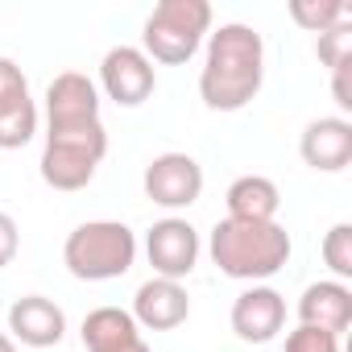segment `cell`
I'll list each match as a JSON object with an SVG mask.
<instances>
[{
	"instance_id": "obj_17",
	"label": "cell",
	"mask_w": 352,
	"mask_h": 352,
	"mask_svg": "<svg viewBox=\"0 0 352 352\" xmlns=\"http://www.w3.org/2000/svg\"><path fill=\"white\" fill-rule=\"evenodd\" d=\"M290 17L311 34H327L336 25H352V5H344V0H290Z\"/></svg>"
},
{
	"instance_id": "obj_3",
	"label": "cell",
	"mask_w": 352,
	"mask_h": 352,
	"mask_svg": "<svg viewBox=\"0 0 352 352\" xmlns=\"http://www.w3.org/2000/svg\"><path fill=\"white\" fill-rule=\"evenodd\" d=\"M63 261L79 282H112L133 270L137 236L120 220H87L67 236Z\"/></svg>"
},
{
	"instance_id": "obj_19",
	"label": "cell",
	"mask_w": 352,
	"mask_h": 352,
	"mask_svg": "<svg viewBox=\"0 0 352 352\" xmlns=\"http://www.w3.org/2000/svg\"><path fill=\"white\" fill-rule=\"evenodd\" d=\"M38 133V108L34 100H21L17 108H5L0 112V149H21L30 145Z\"/></svg>"
},
{
	"instance_id": "obj_18",
	"label": "cell",
	"mask_w": 352,
	"mask_h": 352,
	"mask_svg": "<svg viewBox=\"0 0 352 352\" xmlns=\"http://www.w3.org/2000/svg\"><path fill=\"white\" fill-rule=\"evenodd\" d=\"M46 145L79 149V153L104 162V153H108V133H104L100 120H87V124H50V129H46Z\"/></svg>"
},
{
	"instance_id": "obj_13",
	"label": "cell",
	"mask_w": 352,
	"mask_h": 352,
	"mask_svg": "<svg viewBox=\"0 0 352 352\" xmlns=\"http://www.w3.org/2000/svg\"><path fill=\"white\" fill-rule=\"evenodd\" d=\"M298 323L331 331L340 340L352 327V290L344 282H311L298 298Z\"/></svg>"
},
{
	"instance_id": "obj_10",
	"label": "cell",
	"mask_w": 352,
	"mask_h": 352,
	"mask_svg": "<svg viewBox=\"0 0 352 352\" xmlns=\"http://www.w3.org/2000/svg\"><path fill=\"white\" fill-rule=\"evenodd\" d=\"M9 340H21L25 348H54L67 336V315L46 294H25L9 307Z\"/></svg>"
},
{
	"instance_id": "obj_11",
	"label": "cell",
	"mask_w": 352,
	"mask_h": 352,
	"mask_svg": "<svg viewBox=\"0 0 352 352\" xmlns=\"http://www.w3.org/2000/svg\"><path fill=\"white\" fill-rule=\"evenodd\" d=\"M298 153L311 170H323V174H336L352 162V124L344 116H319L302 129V141H298Z\"/></svg>"
},
{
	"instance_id": "obj_24",
	"label": "cell",
	"mask_w": 352,
	"mask_h": 352,
	"mask_svg": "<svg viewBox=\"0 0 352 352\" xmlns=\"http://www.w3.org/2000/svg\"><path fill=\"white\" fill-rule=\"evenodd\" d=\"M17 249H21V232H17V220H13L9 212H0V270H5V265H13Z\"/></svg>"
},
{
	"instance_id": "obj_1",
	"label": "cell",
	"mask_w": 352,
	"mask_h": 352,
	"mask_svg": "<svg viewBox=\"0 0 352 352\" xmlns=\"http://www.w3.org/2000/svg\"><path fill=\"white\" fill-rule=\"evenodd\" d=\"M265 83V42L253 25L228 21L208 38L199 96L212 112H241Z\"/></svg>"
},
{
	"instance_id": "obj_15",
	"label": "cell",
	"mask_w": 352,
	"mask_h": 352,
	"mask_svg": "<svg viewBox=\"0 0 352 352\" xmlns=\"http://www.w3.org/2000/svg\"><path fill=\"white\" fill-rule=\"evenodd\" d=\"M133 340H141V327L120 307H96L83 319V348L87 352H120Z\"/></svg>"
},
{
	"instance_id": "obj_2",
	"label": "cell",
	"mask_w": 352,
	"mask_h": 352,
	"mask_svg": "<svg viewBox=\"0 0 352 352\" xmlns=\"http://www.w3.org/2000/svg\"><path fill=\"white\" fill-rule=\"evenodd\" d=\"M290 232L270 220V224H253V220H220L212 228L208 253L216 261L220 274L236 278V282H265L274 278L286 261H290Z\"/></svg>"
},
{
	"instance_id": "obj_8",
	"label": "cell",
	"mask_w": 352,
	"mask_h": 352,
	"mask_svg": "<svg viewBox=\"0 0 352 352\" xmlns=\"http://www.w3.org/2000/svg\"><path fill=\"white\" fill-rule=\"evenodd\" d=\"M137 327L145 331H174V327H183L187 315H191V294L183 282H170V278H149L137 286L133 294V311Z\"/></svg>"
},
{
	"instance_id": "obj_26",
	"label": "cell",
	"mask_w": 352,
	"mask_h": 352,
	"mask_svg": "<svg viewBox=\"0 0 352 352\" xmlns=\"http://www.w3.org/2000/svg\"><path fill=\"white\" fill-rule=\"evenodd\" d=\"M120 352H153V348H149L145 340H133V344H129V348H120Z\"/></svg>"
},
{
	"instance_id": "obj_12",
	"label": "cell",
	"mask_w": 352,
	"mask_h": 352,
	"mask_svg": "<svg viewBox=\"0 0 352 352\" xmlns=\"http://www.w3.org/2000/svg\"><path fill=\"white\" fill-rule=\"evenodd\" d=\"M46 116H50V124L100 120V91H96V83L87 75H79V71L54 75V83L46 87Z\"/></svg>"
},
{
	"instance_id": "obj_25",
	"label": "cell",
	"mask_w": 352,
	"mask_h": 352,
	"mask_svg": "<svg viewBox=\"0 0 352 352\" xmlns=\"http://www.w3.org/2000/svg\"><path fill=\"white\" fill-rule=\"evenodd\" d=\"M352 67V63H348ZM348 67H340V71H331V91H336V104L348 112L352 108V91H348Z\"/></svg>"
},
{
	"instance_id": "obj_14",
	"label": "cell",
	"mask_w": 352,
	"mask_h": 352,
	"mask_svg": "<svg viewBox=\"0 0 352 352\" xmlns=\"http://www.w3.org/2000/svg\"><path fill=\"white\" fill-rule=\"evenodd\" d=\"M224 204H228V220H253V224H270V220H278L282 195H278L274 179H265V174H241V179L228 187Z\"/></svg>"
},
{
	"instance_id": "obj_4",
	"label": "cell",
	"mask_w": 352,
	"mask_h": 352,
	"mask_svg": "<svg viewBox=\"0 0 352 352\" xmlns=\"http://www.w3.org/2000/svg\"><path fill=\"white\" fill-rule=\"evenodd\" d=\"M208 30H212V5L208 0H162L145 17V30H141L145 58L179 67V63L195 58Z\"/></svg>"
},
{
	"instance_id": "obj_27",
	"label": "cell",
	"mask_w": 352,
	"mask_h": 352,
	"mask_svg": "<svg viewBox=\"0 0 352 352\" xmlns=\"http://www.w3.org/2000/svg\"><path fill=\"white\" fill-rule=\"evenodd\" d=\"M0 352H17V344H13L9 336H0Z\"/></svg>"
},
{
	"instance_id": "obj_22",
	"label": "cell",
	"mask_w": 352,
	"mask_h": 352,
	"mask_svg": "<svg viewBox=\"0 0 352 352\" xmlns=\"http://www.w3.org/2000/svg\"><path fill=\"white\" fill-rule=\"evenodd\" d=\"M21 100H30V83H25L21 67L13 58H0V112L17 108Z\"/></svg>"
},
{
	"instance_id": "obj_16",
	"label": "cell",
	"mask_w": 352,
	"mask_h": 352,
	"mask_svg": "<svg viewBox=\"0 0 352 352\" xmlns=\"http://www.w3.org/2000/svg\"><path fill=\"white\" fill-rule=\"evenodd\" d=\"M96 157L79 153V149H63V145H46L42 149V179L54 191H83L96 179Z\"/></svg>"
},
{
	"instance_id": "obj_5",
	"label": "cell",
	"mask_w": 352,
	"mask_h": 352,
	"mask_svg": "<svg viewBox=\"0 0 352 352\" xmlns=\"http://www.w3.org/2000/svg\"><path fill=\"white\" fill-rule=\"evenodd\" d=\"M145 195L166 208V212H179V208H191L199 195H204V166L191 157V153H157L149 166H145V179H141Z\"/></svg>"
},
{
	"instance_id": "obj_23",
	"label": "cell",
	"mask_w": 352,
	"mask_h": 352,
	"mask_svg": "<svg viewBox=\"0 0 352 352\" xmlns=\"http://www.w3.org/2000/svg\"><path fill=\"white\" fill-rule=\"evenodd\" d=\"M286 352H340V340L331 331H319V327H294L286 336Z\"/></svg>"
},
{
	"instance_id": "obj_21",
	"label": "cell",
	"mask_w": 352,
	"mask_h": 352,
	"mask_svg": "<svg viewBox=\"0 0 352 352\" xmlns=\"http://www.w3.org/2000/svg\"><path fill=\"white\" fill-rule=\"evenodd\" d=\"M315 54H319V63H323L327 71H340V67H348V63H352V25H336V30L319 34V42H315Z\"/></svg>"
},
{
	"instance_id": "obj_20",
	"label": "cell",
	"mask_w": 352,
	"mask_h": 352,
	"mask_svg": "<svg viewBox=\"0 0 352 352\" xmlns=\"http://www.w3.org/2000/svg\"><path fill=\"white\" fill-rule=\"evenodd\" d=\"M323 261L336 274V282L352 278V224H331L323 236Z\"/></svg>"
},
{
	"instance_id": "obj_9",
	"label": "cell",
	"mask_w": 352,
	"mask_h": 352,
	"mask_svg": "<svg viewBox=\"0 0 352 352\" xmlns=\"http://www.w3.org/2000/svg\"><path fill=\"white\" fill-rule=\"evenodd\" d=\"M286 327V298L274 286H249L232 302V331L245 344H270Z\"/></svg>"
},
{
	"instance_id": "obj_6",
	"label": "cell",
	"mask_w": 352,
	"mask_h": 352,
	"mask_svg": "<svg viewBox=\"0 0 352 352\" xmlns=\"http://www.w3.org/2000/svg\"><path fill=\"white\" fill-rule=\"evenodd\" d=\"M100 87H104V96L112 104L137 108V104H145L153 96L157 71L145 58V50H137V46H112L104 54V63H100Z\"/></svg>"
},
{
	"instance_id": "obj_7",
	"label": "cell",
	"mask_w": 352,
	"mask_h": 352,
	"mask_svg": "<svg viewBox=\"0 0 352 352\" xmlns=\"http://www.w3.org/2000/svg\"><path fill=\"white\" fill-rule=\"evenodd\" d=\"M145 257L157 278L183 282L199 261V232L179 216H166L145 232Z\"/></svg>"
}]
</instances>
